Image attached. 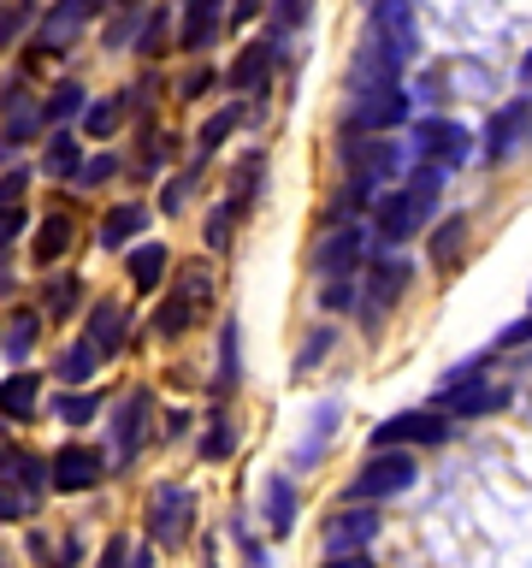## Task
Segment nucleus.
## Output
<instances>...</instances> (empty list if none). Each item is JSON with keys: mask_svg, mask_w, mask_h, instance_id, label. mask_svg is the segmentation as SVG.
Listing matches in <instances>:
<instances>
[{"mask_svg": "<svg viewBox=\"0 0 532 568\" xmlns=\"http://www.w3.org/2000/svg\"><path fill=\"white\" fill-rule=\"evenodd\" d=\"M95 367H101V349L89 344V337H78V344L60 355V385L65 390H83L89 379H95Z\"/></svg>", "mask_w": 532, "mask_h": 568, "instance_id": "24", "label": "nucleus"}, {"mask_svg": "<svg viewBox=\"0 0 532 568\" xmlns=\"http://www.w3.org/2000/svg\"><path fill=\"white\" fill-rule=\"evenodd\" d=\"M35 337H42V314L18 308V314L7 320V332H0V349H7V362H24V355L35 349Z\"/></svg>", "mask_w": 532, "mask_h": 568, "instance_id": "25", "label": "nucleus"}, {"mask_svg": "<svg viewBox=\"0 0 532 568\" xmlns=\"http://www.w3.org/2000/svg\"><path fill=\"white\" fill-rule=\"evenodd\" d=\"M319 302H326L331 314H337V308H349V302H355V284H349V278H326V291H319Z\"/></svg>", "mask_w": 532, "mask_h": 568, "instance_id": "46", "label": "nucleus"}, {"mask_svg": "<svg viewBox=\"0 0 532 568\" xmlns=\"http://www.w3.org/2000/svg\"><path fill=\"white\" fill-rule=\"evenodd\" d=\"M65 248H71V220H65V213H53V220L35 225V261H42V266H53Z\"/></svg>", "mask_w": 532, "mask_h": 568, "instance_id": "28", "label": "nucleus"}, {"mask_svg": "<svg viewBox=\"0 0 532 568\" xmlns=\"http://www.w3.org/2000/svg\"><path fill=\"white\" fill-rule=\"evenodd\" d=\"M526 131H532V101H509V106H497L491 124H485V160H491V166L521 149Z\"/></svg>", "mask_w": 532, "mask_h": 568, "instance_id": "13", "label": "nucleus"}, {"mask_svg": "<svg viewBox=\"0 0 532 568\" xmlns=\"http://www.w3.org/2000/svg\"><path fill=\"white\" fill-rule=\"evenodd\" d=\"M331 344H337V332H331V326H319V332L308 337V344L296 349V373H314L319 362H326V349H331Z\"/></svg>", "mask_w": 532, "mask_h": 568, "instance_id": "40", "label": "nucleus"}, {"mask_svg": "<svg viewBox=\"0 0 532 568\" xmlns=\"http://www.w3.org/2000/svg\"><path fill=\"white\" fill-rule=\"evenodd\" d=\"M248 18H260V0H237L231 7V24H248Z\"/></svg>", "mask_w": 532, "mask_h": 568, "instance_id": "54", "label": "nucleus"}, {"mask_svg": "<svg viewBox=\"0 0 532 568\" xmlns=\"http://www.w3.org/2000/svg\"><path fill=\"white\" fill-rule=\"evenodd\" d=\"M30 509H35V497L18 479H0V521H24Z\"/></svg>", "mask_w": 532, "mask_h": 568, "instance_id": "37", "label": "nucleus"}, {"mask_svg": "<svg viewBox=\"0 0 532 568\" xmlns=\"http://www.w3.org/2000/svg\"><path fill=\"white\" fill-rule=\"evenodd\" d=\"M219 12H225V0H184V30H177V48L202 53L213 36H219Z\"/></svg>", "mask_w": 532, "mask_h": 568, "instance_id": "20", "label": "nucleus"}, {"mask_svg": "<svg viewBox=\"0 0 532 568\" xmlns=\"http://www.w3.org/2000/svg\"><path fill=\"white\" fill-rule=\"evenodd\" d=\"M207 302H213V273L195 261V266H184V273L172 278L166 302L154 308V337H166V344H172V337H184L195 320L207 314Z\"/></svg>", "mask_w": 532, "mask_h": 568, "instance_id": "2", "label": "nucleus"}, {"mask_svg": "<svg viewBox=\"0 0 532 568\" xmlns=\"http://www.w3.org/2000/svg\"><path fill=\"white\" fill-rule=\"evenodd\" d=\"M326 568H379V562L361 557V550H349V557H326Z\"/></svg>", "mask_w": 532, "mask_h": 568, "instance_id": "52", "label": "nucleus"}, {"mask_svg": "<svg viewBox=\"0 0 532 568\" xmlns=\"http://www.w3.org/2000/svg\"><path fill=\"white\" fill-rule=\"evenodd\" d=\"M30 18H35L30 0H0V48H12L18 36L30 30Z\"/></svg>", "mask_w": 532, "mask_h": 568, "instance_id": "34", "label": "nucleus"}, {"mask_svg": "<svg viewBox=\"0 0 532 568\" xmlns=\"http://www.w3.org/2000/svg\"><path fill=\"white\" fill-rule=\"evenodd\" d=\"M78 302H83V284H78V278H71V273L48 284V314H60V320H65L71 308H78Z\"/></svg>", "mask_w": 532, "mask_h": 568, "instance_id": "39", "label": "nucleus"}, {"mask_svg": "<svg viewBox=\"0 0 532 568\" xmlns=\"http://www.w3.org/2000/svg\"><path fill=\"white\" fill-rule=\"evenodd\" d=\"M83 337L101 349V362H106V355H119L124 337H131V314H124V302H113V296L89 302V326H83Z\"/></svg>", "mask_w": 532, "mask_h": 568, "instance_id": "15", "label": "nucleus"}, {"mask_svg": "<svg viewBox=\"0 0 532 568\" xmlns=\"http://www.w3.org/2000/svg\"><path fill=\"white\" fill-rule=\"evenodd\" d=\"M42 124H48V113H42V101L30 95V89H7L0 95V136L7 142H30V136H42Z\"/></svg>", "mask_w": 532, "mask_h": 568, "instance_id": "17", "label": "nucleus"}, {"mask_svg": "<svg viewBox=\"0 0 532 568\" xmlns=\"http://www.w3.org/2000/svg\"><path fill=\"white\" fill-rule=\"evenodd\" d=\"M119 124H124V101H119V95H113V101H89V106H83V131H89V136H113Z\"/></svg>", "mask_w": 532, "mask_h": 568, "instance_id": "33", "label": "nucleus"}, {"mask_svg": "<svg viewBox=\"0 0 532 568\" xmlns=\"http://www.w3.org/2000/svg\"><path fill=\"white\" fill-rule=\"evenodd\" d=\"M402 119H408V89L390 83V89H367V95L349 101L344 131H349V136H390Z\"/></svg>", "mask_w": 532, "mask_h": 568, "instance_id": "6", "label": "nucleus"}, {"mask_svg": "<svg viewBox=\"0 0 532 568\" xmlns=\"http://www.w3.org/2000/svg\"><path fill=\"white\" fill-rule=\"evenodd\" d=\"M367 7H379V0H367Z\"/></svg>", "mask_w": 532, "mask_h": 568, "instance_id": "56", "label": "nucleus"}, {"mask_svg": "<svg viewBox=\"0 0 532 568\" xmlns=\"http://www.w3.org/2000/svg\"><path fill=\"white\" fill-rule=\"evenodd\" d=\"M12 474H18V486H24L30 497H42V486H48V456H18Z\"/></svg>", "mask_w": 532, "mask_h": 568, "instance_id": "41", "label": "nucleus"}, {"mask_svg": "<svg viewBox=\"0 0 532 568\" xmlns=\"http://www.w3.org/2000/svg\"><path fill=\"white\" fill-rule=\"evenodd\" d=\"M89 106V95H83V83H60L53 95L42 101V113H48V124H65V119H78Z\"/></svg>", "mask_w": 532, "mask_h": 568, "instance_id": "31", "label": "nucleus"}, {"mask_svg": "<svg viewBox=\"0 0 532 568\" xmlns=\"http://www.w3.org/2000/svg\"><path fill=\"white\" fill-rule=\"evenodd\" d=\"M443 438H450V415H438V408H408V415L372 426V450H408V444H443Z\"/></svg>", "mask_w": 532, "mask_h": 568, "instance_id": "8", "label": "nucleus"}, {"mask_svg": "<svg viewBox=\"0 0 532 568\" xmlns=\"http://www.w3.org/2000/svg\"><path fill=\"white\" fill-rule=\"evenodd\" d=\"M301 18H308V0H273V24H278V30L301 24Z\"/></svg>", "mask_w": 532, "mask_h": 568, "instance_id": "47", "label": "nucleus"}, {"mask_svg": "<svg viewBox=\"0 0 532 568\" xmlns=\"http://www.w3.org/2000/svg\"><path fill=\"white\" fill-rule=\"evenodd\" d=\"M266 527H273L278 539L296 527V479H290V474H273V479H266Z\"/></svg>", "mask_w": 532, "mask_h": 568, "instance_id": "23", "label": "nucleus"}, {"mask_svg": "<svg viewBox=\"0 0 532 568\" xmlns=\"http://www.w3.org/2000/svg\"><path fill=\"white\" fill-rule=\"evenodd\" d=\"M42 415V379L30 367H12L0 379V420H35Z\"/></svg>", "mask_w": 532, "mask_h": 568, "instance_id": "19", "label": "nucleus"}, {"mask_svg": "<svg viewBox=\"0 0 532 568\" xmlns=\"http://www.w3.org/2000/svg\"><path fill=\"white\" fill-rule=\"evenodd\" d=\"M408 273H415V266H408L402 255H379V261L367 266V302H361L367 332H379V320H385V314L402 302V291H408Z\"/></svg>", "mask_w": 532, "mask_h": 568, "instance_id": "10", "label": "nucleus"}, {"mask_svg": "<svg viewBox=\"0 0 532 568\" xmlns=\"http://www.w3.org/2000/svg\"><path fill=\"white\" fill-rule=\"evenodd\" d=\"M207 89H213V71L202 65V71H190V78H184V95L195 101V95H207Z\"/></svg>", "mask_w": 532, "mask_h": 568, "instance_id": "49", "label": "nucleus"}, {"mask_svg": "<svg viewBox=\"0 0 532 568\" xmlns=\"http://www.w3.org/2000/svg\"><path fill=\"white\" fill-rule=\"evenodd\" d=\"M24 225H30V213H24V202L18 207H0V255H7V248L24 237Z\"/></svg>", "mask_w": 532, "mask_h": 568, "instance_id": "43", "label": "nucleus"}, {"mask_svg": "<svg viewBox=\"0 0 532 568\" xmlns=\"http://www.w3.org/2000/svg\"><path fill=\"white\" fill-rule=\"evenodd\" d=\"M514 344H532V314L521 320V326H509V332H503V349H514Z\"/></svg>", "mask_w": 532, "mask_h": 568, "instance_id": "51", "label": "nucleus"}, {"mask_svg": "<svg viewBox=\"0 0 532 568\" xmlns=\"http://www.w3.org/2000/svg\"><path fill=\"white\" fill-rule=\"evenodd\" d=\"M461 243H468V220L456 213V220H443V225L432 231V266H438V273L461 261Z\"/></svg>", "mask_w": 532, "mask_h": 568, "instance_id": "29", "label": "nucleus"}, {"mask_svg": "<svg viewBox=\"0 0 532 568\" xmlns=\"http://www.w3.org/2000/svg\"><path fill=\"white\" fill-rule=\"evenodd\" d=\"M367 539H379V509H337L326 521V550L331 557H349V550H361Z\"/></svg>", "mask_w": 532, "mask_h": 568, "instance_id": "16", "label": "nucleus"}, {"mask_svg": "<svg viewBox=\"0 0 532 568\" xmlns=\"http://www.w3.org/2000/svg\"><path fill=\"white\" fill-rule=\"evenodd\" d=\"M18 462V450H12V433H7V420H0V474H7Z\"/></svg>", "mask_w": 532, "mask_h": 568, "instance_id": "53", "label": "nucleus"}, {"mask_svg": "<svg viewBox=\"0 0 532 568\" xmlns=\"http://www.w3.org/2000/svg\"><path fill=\"white\" fill-rule=\"evenodd\" d=\"M344 166H349V202H361L379 184L402 172V149L390 136H349L344 142Z\"/></svg>", "mask_w": 532, "mask_h": 568, "instance_id": "3", "label": "nucleus"}, {"mask_svg": "<svg viewBox=\"0 0 532 568\" xmlns=\"http://www.w3.org/2000/svg\"><path fill=\"white\" fill-rule=\"evenodd\" d=\"M361 255H367V231L361 225H331L326 237L314 243L308 266H314L319 278H349L355 266H361Z\"/></svg>", "mask_w": 532, "mask_h": 568, "instance_id": "11", "label": "nucleus"}, {"mask_svg": "<svg viewBox=\"0 0 532 568\" xmlns=\"http://www.w3.org/2000/svg\"><path fill=\"white\" fill-rule=\"evenodd\" d=\"M237 119H243V106H225V113H213V119L202 124V142H195V149H202V160H207L213 149H219V142H225L231 131H237Z\"/></svg>", "mask_w": 532, "mask_h": 568, "instance_id": "35", "label": "nucleus"}, {"mask_svg": "<svg viewBox=\"0 0 532 568\" xmlns=\"http://www.w3.org/2000/svg\"><path fill=\"white\" fill-rule=\"evenodd\" d=\"M415 456L408 450H372L361 468L349 474V486H344V497L349 504H372V497H397V491H408L415 486Z\"/></svg>", "mask_w": 532, "mask_h": 568, "instance_id": "4", "label": "nucleus"}, {"mask_svg": "<svg viewBox=\"0 0 532 568\" xmlns=\"http://www.w3.org/2000/svg\"><path fill=\"white\" fill-rule=\"evenodd\" d=\"M78 166H83L78 136H71V131H53L48 149H42V172H48V178H78Z\"/></svg>", "mask_w": 532, "mask_h": 568, "instance_id": "27", "label": "nucleus"}, {"mask_svg": "<svg viewBox=\"0 0 532 568\" xmlns=\"http://www.w3.org/2000/svg\"><path fill=\"white\" fill-rule=\"evenodd\" d=\"M231 213H237V202L213 207V220H207V243H213V248H225V243H231Z\"/></svg>", "mask_w": 532, "mask_h": 568, "instance_id": "45", "label": "nucleus"}, {"mask_svg": "<svg viewBox=\"0 0 532 568\" xmlns=\"http://www.w3.org/2000/svg\"><path fill=\"white\" fill-rule=\"evenodd\" d=\"M190 527H195V497L190 486H177V479H166V486H154L149 491V539L160 550H177L190 539Z\"/></svg>", "mask_w": 532, "mask_h": 568, "instance_id": "5", "label": "nucleus"}, {"mask_svg": "<svg viewBox=\"0 0 532 568\" xmlns=\"http://www.w3.org/2000/svg\"><path fill=\"white\" fill-rule=\"evenodd\" d=\"M331 426H337V403H319V408H314V433H308V444L296 450V468H308V462H314L319 450H326Z\"/></svg>", "mask_w": 532, "mask_h": 568, "instance_id": "32", "label": "nucleus"}, {"mask_svg": "<svg viewBox=\"0 0 532 568\" xmlns=\"http://www.w3.org/2000/svg\"><path fill=\"white\" fill-rule=\"evenodd\" d=\"M113 172H119V160H113V154H95V160H83V166H78V178H71V184L95 190V184H106Z\"/></svg>", "mask_w": 532, "mask_h": 568, "instance_id": "42", "label": "nucleus"}, {"mask_svg": "<svg viewBox=\"0 0 532 568\" xmlns=\"http://www.w3.org/2000/svg\"><path fill=\"white\" fill-rule=\"evenodd\" d=\"M473 149V136H468V124H456V119H420L415 124V154H420V166H438V172H450L461 166Z\"/></svg>", "mask_w": 532, "mask_h": 568, "instance_id": "9", "label": "nucleus"}, {"mask_svg": "<svg viewBox=\"0 0 532 568\" xmlns=\"http://www.w3.org/2000/svg\"><path fill=\"white\" fill-rule=\"evenodd\" d=\"M149 426H154V390H149V385L124 390L119 408H113V468L136 462L142 438H149Z\"/></svg>", "mask_w": 532, "mask_h": 568, "instance_id": "7", "label": "nucleus"}, {"mask_svg": "<svg viewBox=\"0 0 532 568\" xmlns=\"http://www.w3.org/2000/svg\"><path fill=\"white\" fill-rule=\"evenodd\" d=\"M231 444H237V438H231L225 415H213V420H207V433H202V462H225V456H231Z\"/></svg>", "mask_w": 532, "mask_h": 568, "instance_id": "38", "label": "nucleus"}, {"mask_svg": "<svg viewBox=\"0 0 532 568\" xmlns=\"http://www.w3.org/2000/svg\"><path fill=\"white\" fill-rule=\"evenodd\" d=\"M237 385V320L219 326V390Z\"/></svg>", "mask_w": 532, "mask_h": 568, "instance_id": "36", "label": "nucleus"}, {"mask_svg": "<svg viewBox=\"0 0 532 568\" xmlns=\"http://www.w3.org/2000/svg\"><path fill=\"white\" fill-rule=\"evenodd\" d=\"M24 190H30V172L12 166L7 178H0V207H18V202H24Z\"/></svg>", "mask_w": 532, "mask_h": 568, "instance_id": "44", "label": "nucleus"}, {"mask_svg": "<svg viewBox=\"0 0 532 568\" xmlns=\"http://www.w3.org/2000/svg\"><path fill=\"white\" fill-rule=\"evenodd\" d=\"M89 18H95V0H60V7L42 12L35 36H42V48H65V42H78V36H83Z\"/></svg>", "mask_w": 532, "mask_h": 568, "instance_id": "18", "label": "nucleus"}, {"mask_svg": "<svg viewBox=\"0 0 532 568\" xmlns=\"http://www.w3.org/2000/svg\"><path fill=\"white\" fill-rule=\"evenodd\" d=\"M190 178H195V172H184V178H177V184L166 190V213H177V207H184V195H190Z\"/></svg>", "mask_w": 532, "mask_h": 568, "instance_id": "50", "label": "nucleus"}, {"mask_svg": "<svg viewBox=\"0 0 532 568\" xmlns=\"http://www.w3.org/2000/svg\"><path fill=\"white\" fill-rule=\"evenodd\" d=\"M142 231H149V207H142V202H119L101 220V248H124V243H136Z\"/></svg>", "mask_w": 532, "mask_h": 568, "instance_id": "22", "label": "nucleus"}, {"mask_svg": "<svg viewBox=\"0 0 532 568\" xmlns=\"http://www.w3.org/2000/svg\"><path fill=\"white\" fill-rule=\"evenodd\" d=\"M273 53H278V42L243 48V60L231 65V89H260V83H266V71H273Z\"/></svg>", "mask_w": 532, "mask_h": 568, "instance_id": "26", "label": "nucleus"}, {"mask_svg": "<svg viewBox=\"0 0 532 568\" xmlns=\"http://www.w3.org/2000/svg\"><path fill=\"white\" fill-rule=\"evenodd\" d=\"M497 403H503V390H491L485 373H479V379H461V385H438V415H450V420L491 415Z\"/></svg>", "mask_w": 532, "mask_h": 568, "instance_id": "14", "label": "nucleus"}, {"mask_svg": "<svg viewBox=\"0 0 532 568\" xmlns=\"http://www.w3.org/2000/svg\"><path fill=\"white\" fill-rule=\"evenodd\" d=\"M106 474V462L95 450H83V444H65L60 456H48V486L53 491H95Z\"/></svg>", "mask_w": 532, "mask_h": 568, "instance_id": "12", "label": "nucleus"}, {"mask_svg": "<svg viewBox=\"0 0 532 568\" xmlns=\"http://www.w3.org/2000/svg\"><path fill=\"white\" fill-rule=\"evenodd\" d=\"M438 195H443V172H438V166H420L408 184H397V190L379 202V213H372V231H379L385 243H408L420 225H432Z\"/></svg>", "mask_w": 532, "mask_h": 568, "instance_id": "1", "label": "nucleus"}, {"mask_svg": "<svg viewBox=\"0 0 532 568\" xmlns=\"http://www.w3.org/2000/svg\"><path fill=\"white\" fill-rule=\"evenodd\" d=\"M53 415H60L65 426H89L101 415V397L95 390H60V397H53Z\"/></svg>", "mask_w": 532, "mask_h": 568, "instance_id": "30", "label": "nucleus"}, {"mask_svg": "<svg viewBox=\"0 0 532 568\" xmlns=\"http://www.w3.org/2000/svg\"><path fill=\"white\" fill-rule=\"evenodd\" d=\"M166 266H172L166 243H136L131 261H124V273H131V291H136V296H154L160 284H166Z\"/></svg>", "mask_w": 532, "mask_h": 568, "instance_id": "21", "label": "nucleus"}, {"mask_svg": "<svg viewBox=\"0 0 532 568\" xmlns=\"http://www.w3.org/2000/svg\"><path fill=\"white\" fill-rule=\"evenodd\" d=\"M136 48H142V53H160V48H166V18H160V12L142 24V42H136Z\"/></svg>", "mask_w": 532, "mask_h": 568, "instance_id": "48", "label": "nucleus"}, {"mask_svg": "<svg viewBox=\"0 0 532 568\" xmlns=\"http://www.w3.org/2000/svg\"><path fill=\"white\" fill-rule=\"evenodd\" d=\"M521 78H526V83H532V53H526V60H521Z\"/></svg>", "mask_w": 532, "mask_h": 568, "instance_id": "55", "label": "nucleus"}]
</instances>
